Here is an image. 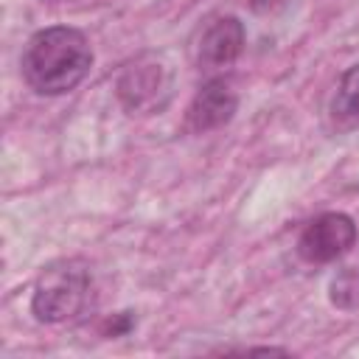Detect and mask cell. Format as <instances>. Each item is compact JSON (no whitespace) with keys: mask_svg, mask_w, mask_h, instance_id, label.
<instances>
[{"mask_svg":"<svg viewBox=\"0 0 359 359\" xmlns=\"http://www.w3.org/2000/svg\"><path fill=\"white\" fill-rule=\"evenodd\" d=\"M328 126L331 132H339V135H348V132H359V65H351L331 98H328Z\"/></svg>","mask_w":359,"mask_h":359,"instance_id":"52a82bcc","label":"cell"},{"mask_svg":"<svg viewBox=\"0 0 359 359\" xmlns=\"http://www.w3.org/2000/svg\"><path fill=\"white\" fill-rule=\"evenodd\" d=\"M93 67V45L73 25H48L36 31L22 50L20 70L36 95H65L76 90Z\"/></svg>","mask_w":359,"mask_h":359,"instance_id":"6da1fadb","label":"cell"},{"mask_svg":"<svg viewBox=\"0 0 359 359\" xmlns=\"http://www.w3.org/2000/svg\"><path fill=\"white\" fill-rule=\"evenodd\" d=\"M356 222L342 210L314 216L297 236V255L306 264H331L356 244Z\"/></svg>","mask_w":359,"mask_h":359,"instance_id":"277c9868","label":"cell"},{"mask_svg":"<svg viewBox=\"0 0 359 359\" xmlns=\"http://www.w3.org/2000/svg\"><path fill=\"white\" fill-rule=\"evenodd\" d=\"M132 325H135L132 314H129V311H123V314H118V317H115V323L109 320V325H107V334H109V337H118V334H126Z\"/></svg>","mask_w":359,"mask_h":359,"instance_id":"9c48e42d","label":"cell"},{"mask_svg":"<svg viewBox=\"0 0 359 359\" xmlns=\"http://www.w3.org/2000/svg\"><path fill=\"white\" fill-rule=\"evenodd\" d=\"M247 42V28L236 14L216 17L205 31L196 45V62L202 70H222L230 67Z\"/></svg>","mask_w":359,"mask_h":359,"instance_id":"8992f818","label":"cell"},{"mask_svg":"<svg viewBox=\"0 0 359 359\" xmlns=\"http://www.w3.org/2000/svg\"><path fill=\"white\" fill-rule=\"evenodd\" d=\"M90 300H93L90 264L81 258H59L42 266L31 292V314L39 323L56 325L84 314Z\"/></svg>","mask_w":359,"mask_h":359,"instance_id":"7a4b0ae2","label":"cell"},{"mask_svg":"<svg viewBox=\"0 0 359 359\" xmlns=\"http://www.w3.org/2000/svg\"><path fill=\"white\" fill-rule=\"evenodd\" d=\"M171 87V70L154 53H143L121 70L115 93L129 115H151L168 104Z\"/></svg>","mask_w":359,"mask_h":359,"instance_id":"3957f363","label":"cell"},{"mask_svg":"<svg viewBox=\"0 0 359 359\" xmlns=\"http://www.w3.org/2000/svg\"><path fill=\"white\" fill-rule=\"evenodd\" d=\"M328 297H331V303H334L337 309H342V311H356V309H359V269H356V266L339 269V272L331 278Z\"/></svg>","mask_w":359,"mask_h":359,"instance_id":"ba28073f","label":"cell"},{"mask_svg":"<svg viewBox=\"0 0 359 359\" xmlns=\"http://www.w3.org/2000/svg\"><path fill=\"white\" fill-rule=\"evenodd\" d=\"M238 109V95L230 87V81L224 79H208L196 95L191 98L188 109H185V129L191 135H205L213 132L224 123L233 121Z\"/></svg>","mask_w":359,"mask_h":359,"instance_id":"5b68a950","label":"cell"},{"mask_svg":"<svg viewBox=\"0 0 359 359\" xmlns=\"http://www.w3.org/2000/svg\"><path fill=\"white\" fill-rule=\"evenodd\" d=\"M289 0H250V8L255 14H272V11H280Z\"/></svg>","mask_w":359,"mask_h":359,"instance_id":"30bf717a","label":"cell"}]
</instances>
